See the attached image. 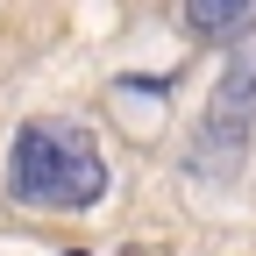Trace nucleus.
Segmentation results:
<instances>
[{
  "mask_svg": "<svg viewBox=\"0 0 256 256\" xmlns=\"http://www.w3.org/2000/svg\"><path fill=\"white\" fill-rule=\"evenodd\" d=\"M8 192L22 206H64V214H86L92 200L107 192V156L86 128H57V121H28L14 136L8 156Z\"/></svg>",
  "mask_w": 256,
  "mask_h": 256,
  "instance_id": "f257e3e1",
  "label": "nucleus"
},
{
  "mask_svg": "<svg viewBox=\"0 0 256 256\" xmlns=\"http://www.w3.org/2000/svg\"><path fill=\"white\" fill-rule=\"evenodd\" d=\"M249 136H256V64H228V78H220L214 107L200 121V142H192V171L200 178H228L242 164Z\"/></svg>",
  "mask_w": 256,
  "mask_h": 256,
  "instance_id": "f03ea898",
  "label": "nucleus"
},
{
  "mask_svg": "<svg viewBox=\"0 0 256 256\" xmlns=\"http://www.w3.org/2000/svg\"><path fill=\"white\" fill-rule=\"evenodd\" d=\"M185 28H192V36H242V28H249V8H214V0H192V8H185Z\"/></svg>",
  "mask_w": 256,
  "mask_h": 256,
  "instance_id": "7ed1b4c3",
  "label": "nucleus"
}]
</instances>
